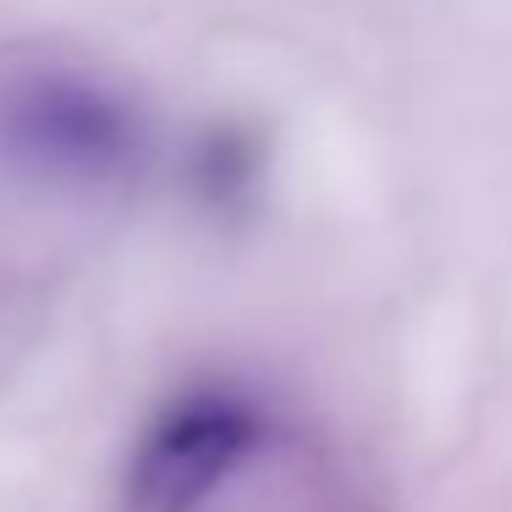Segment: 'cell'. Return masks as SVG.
I'll use <instances>...</instances> for the list:
<instances>
[{
	"label": "cell",
	"mask_w": 512,
	"mask_h": 512,
	"mask_svg": "<svg viewBox=\"0 0 512 512\" xmlns=\"http://www.w3.org/2000/svg\"><path fill=\"white\" fill-rule=\"evenodd\" d=\"M0 149L39 182L100 188L144 149L133 105L78 72H34L0 94Z\"/></svg>",
	"instance_id": "cell-1"
},
{
	"label": "cell",
	"mask_w": 512,
	"mask_h": 512,
	"mask_svg": "<svg viewBox=\"0 0 512 512\" xmlns=\"http://www.w3.org/2000/svg\"><path fill=\"white\" fill-rule=\"evenodd\" d=\"M265 419L243 391L199 386L144 430L127 463V512H199L254 457Z\"/></svg>",
	"instance_id": "cell-2"
},
{
	"label": "cell",
	"mask_w": 512,
	"mask_h": 512,
	"mask_svg": "<svg viewBox=\"0 0 512 512\" xmlns=\"http://www.w3.org/2000/svg\"><path fill=\"white\" fill-rule=\"evenodd\" d=\"M243 149L248 144L237 133H221V138H210V144H204L199 166H204V193H210V199H237V193L248 188Z\"/></svg>",
	"instance_id": "cell-3"
}]
</instances>
